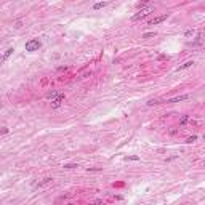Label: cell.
Masks as SVG:
<instances>
[{"mask_svg": "<svg viewBox=\"0 0 205 205\" xmlns=\"http://www.w3.org/2000/svg\"><path fill=\"white\" fill-rule=\"evenodd\" d=\"M42 46V42L39 39H31L29 42H26V51H37Z\"/></svg>", "mask_w": 205, "mask_h": 205, "instance_id": "obj_1", "label": "cell"}, {"mask_svg": "<svg viewBox=\"0 0 205 205\" xmlns=\"http://www.w3.org/2000/svg\"><path fill=\"white\" fill-rule=\"evenodd\" d=\"M152 10H154V8H152V7H147V8H144V10H141V11H138V13H136V15L133 16L132 19H133V21H139V19H144V18H146L147 15H151V13H152Z\"/></svg>", "mask_w": 205, "mask_h": 205, "instance_id": "obj_2", "label": "cell"}, {"mask_svg": "<svg viewBox=\"0 0 205 205\" xmlns=\"http://www.w3.org/2000/svg\"><path fill=\"white\" fill-rule=\"evenodd\" d=\"M64 98H66V96H64V93H59V96L56 98L54 101H51V107H53V109H58L59 106L62 104V101H64Z\"/></svg>", "mask_w": 205, "mask_h": 205, "instance_id": "obj_3", "label": "cell"}, {"mask_svg": "<svg viewBox=\"0 0 205 205\" xmlns=\"http://www.w3.org/2000/svg\"><path fill=\"white\" fill-rule=\"evenodd\" d=\"M167 18H168V13H165V15H160V16H155L154 19H151V21H149V26H154V24H159V23H162V21H165Z\"/></svg>", "mask_w": 205, "mask_h": 205, "instance_id": "obj_4", "label": "cell"}, {"mask_svg": "<svg viewBox=\"0 0 205 205\" xmlns=\"http://www.w3.org/2000/svg\"><path fill=\"white\" fill-rule=\"evenodd\" d=\"M189 98V95H179V96H175V98H171V99H168L167 103H179V101H184V99H187Z\"/></svg>", "mask_w": 205, "mask_h": 205, "instance_id": "obj_5", "label": "cell"}, {"mask_svg": "<svg viewBox=\"0 0 205 205\" xmlns=\"http://www.w3.org/2000/svg\"><path fill=\"white\" fill-rule=\"evenodd\" d=\"M13 51H15L13 48H8V50L3 53V56H2V62H5V61H7V59H8V58H10V56L13 54Z\"/></svg>", "mask_w": 205, "mask_h": 205, "instance_id": "obj_6", "label": "cell"}, {"mask_svg": "<svg viewBox=\"0 0 205 205\" xmlns=\"http://www.w3.org/2000/svg\"><path fill=\"white\" fill-rule=\"evenodd\" d=\"M51 179H53V178L46 176V178H43L40 183H37V184H35V187H42V186H45V184H48V183H51Z\"/></svg>", "mask_w": 205, "mask_h": 205, "instance_id": "obj_7", "label": "cell"}, {"mask_svg": "<svg viewBox=\"0 0 205 205\" xmlns=\"http://www.w3.org/2000/svg\"><path fill=\"white\" fill-rule=\"evenodd\" d=\"M192 64H194V61H186L184 64H181V66H179L176 71H184V69H187V67H191Z\"/></svg>", "mask_w": 205, "mask_h": 205, "instance_id": "obj_8", "label": "cell"}, {"mask_svg": "<svg viewBox=\"0 0 205 205\" xmlns=\"http://www.w3.org/2000/svg\"><path fill=\"white\" fill-rule=\"evenodd\" d=\"M107 5V2H98V3L93 5V10H101V8H104Z\"/></svg>", "mask_w": 205, "mask_h": 205, "instance_id": "obj_9", "label": "cell"}, {"mask_svg": "<svg viewBox=\"0 0 205 205\" xmlns=\"http://www.w3.org/2000/svg\"><path fill=\"white\" fill-rule=\"evenodd\" d=\"M58 96H59V93H58V91H50L48 95H46V98H48V99H51V101H54Z\"/></svg>", "mask_w": 205, "mask_h": 205, "instance_id": "obj_10", "label": "cell"}, {"mask_svg": "<svg viewBox=\"0 0 205 205\" xmlns=\"http://www.w3.org/2000/svg\"><path fill=\"white\" fill-rule=\"evenodd\" d=\"M189 122V116H183L181 119H179V125H186Z\"/></svg>", "mask_w": 205, "mask_h": 205, "instance_id": "obj_11", "label": "cell"}, {"mask_svg": "<svg viewBox=\"0 0 205 205\" xmlns=\"http://www.w3.org/2000/svg\"><path fill=\"white\" fill-rule=\"evenodd\" d=\"M194 141H197V136H196V135H192V136H189V138L186 139V143H187V144H192V143H194Z\"/></svg>", "mask_w": 205, "mask_h": 205, "instance_id": "obj_12", "label": "cell"}, {"mask_svg": "<svg viewBox=\"0 0 205 205\" xmlns=\"http://www.w3.org/2000/svg\"><path fill=\"white\" fill-rule=\"evenodd\" d=\"M154 35H155V32H146V34H143V39H151Z\"/></svg>", "mask_w": 205, "mask_h": 205, "instance_id": "obj_13", "label": "cell"}, {"mask_svg": "<svg viewBox=\"0 0 205 205\" xmlns=\"http://www.w3.org/2000/svg\"><path fill=\"white\" fill-rule=\"evenodd\" d=\"M124 160H139V157H138V155H130V157H128V155H127Z\"/></svg>", "mask_w": 205, "mask_h": 205, "instance_id": "obj_14", "label": "cell"}, {"mask_svg": "<svg viewBox=\"0 0 205 205\" xmlns=\"http://www.w3.org/2000/svg\"><path fill=\"white\" fill-rule=\"evenodd\" d=\"M146 104H147V106H154V104H159V101H157V99H149Z\"/></svg>", "mask_w": 205, "mask_h": 205, "instance_id": "obj_15", "label": "cell"}, {"mask_svg": "<svg viewBox=\"0 0 205 205\" xmlns=\"http://www.w3.org/2000/svg\"><path fill=\"white\" fill-rule=\"evenodd\" d=\"M75 163H64V168H67V170H69V168H75Z\"/></svg>", "mask_w": 205, "mask_h": 205, "instance_id": "obj_16", "label": "cell"}, {"mask_svg": "<svg viewBox=\"0 0 205 205\" xmlns=\"http://www.w3.org/2000/svg\"><path fill=\"white\" fill-rule=\"evenodd\" d=\"M186 37H192V35H194V31H192V29H189V31H186Z\"/></svg>", "mask_w": 205, "mask_h": 205, "instance_id": "obj_17", "label": "cell"}, {"mask_svg": "<svg viewBox=\"0 0 205 205\" xmlns=\"http://www.w3.org/2000/svg\"><path fill=\"white\" fill-rule=\"evenodd\" d=\"M103 204H104V202L101 200V199H96V200L93 202V205H103Z\"/></svg>", "mask_w": 205, "mask_h": 205, "instance_id": "obj_18", "label": "cell"}, {"mask_svg": "<svg viewBox=\"0 0 205 205\" xmlns=\"http://www.w3.org/2000/svg\"><path fill=\"white\" fill-rule=\"evenodd\" d=\"M88 171H101V168H98V167H93V168H91V167H90Z\"/></svg>", "mask_w": 205, "mask_h": 205, "instance_id": "obj_19", "label": "cell"}, {"mask_svg": "<svg viewBox=\"0 0 205 205\" xmlns=\"http://www.w3.org/2000/svg\"><path fill=\"white\" fill-rule=\"evenodd\" d=\"M7 133H8V128L3 127V128H2V132H0V135H7Z\"/></svg>", "mask_w": 205, "mask_h": 205, "instance_id": "obj_20", "label": "cell"}, {"mask_svg": "<svg viewBox=\"0 0 205 205\" xmlns=\"http://www.w3.org/2000/svg\"><path fill=\"white\" fill-rule=\"evenodd\" d=\"M147 5V2H141V3H138V8H143V7H146Z\"/></svg>", "mask_w": 205, "mask_h": 205, "instance_id": "obj_21", "label": "cell"}, {"mask_svg": "<svg viewBox=\"0 0 205 205\" xmlns=\"http://www.w3.org/2000/svg\"><path fill=\"white\" fill-rule=\"evenodd\" d=\"M15 27H16V29H19V27H21V21H18V23L15 24Z\"/></svg>", "mask_w": 205, "mask_h": 205, "instance_id": "obj_22", "label": "cell"}, {"mask_svg": "<svg viewBox=\"0 0 205 205\" xmlns=\"http://www.w3.org/2000/svg\"><path fill=\"white\" fill-rule=\"evenodd\" d=\"M66 205H75V204H66Z\"/></svg>", "mask_w": 205, "mask_h": 205, "instance_id": "obj_23", "label": "cell"}, {"mask_svg": "<svg viewBox=\"0 0 205 205\" xmlns=\"http://www.w3.org/2000/svg\"><path fill=\"white\" fill-rule=\"evenodd\" d=\"M204 139H205V133H204Z\"/></svg>", "mask_w": 205, "mask_h": 205, "instance_id": "obj_24", "label": "cell"}, {"mask_svg": "<svg viewBox=\"0 0 205 205\" xmlns=\"http://www.w3.org/2000/svg\"><path fill=\"white\" fill-rule=\"evenodd\" d=\"M91 205H93V204H91Z\"/></svg>", "mask_w": 205, "mask_h": 205, "instance_id": "obj_25", "label": "cell"}, {"mask_svg": "<svg viewBox=\"0 0 205 205\" xmlns=\"http://www.w3.org/2000/svg\"><path fill=\"white\" fill-rule=\"evenodd\" d=\"M204 163H205V162H204Z\"/></svg>", "mask_w": 205, "mask_h": 205, "instance_id": "obj_26", "label": "cell"}]
</instances>
